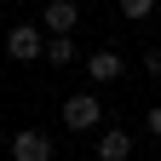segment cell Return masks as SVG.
<instances>
[{
    "label": "cell",
    "instance_id": "cell-2",
    "mask_svg": "<svg viewBox=\"0 0 161 161\" xmlns=\"http://www.w3.org/2000/svg\"><path fill=\"white\" fill-rule=\"evenodd\" d=\"M75 23H80V6H75V0H52V6L40 12V29H46V40H64Z\"/></svg>",
    "mask_w": 161,
    "mask_h": 161
},
{
    "label": "cell",
    "instance_id": "cell-5",
    "mask_svg": "<svg viewBox=\"0 0 161 161\" xmlns=\"http://www.w3.org/2000/svg\"><path fill=\"white\" fill-rule=\"evenodd\" d=\"M121 69H127V64H121V52H115V46H104V52H92V58H86V75H92V80H121Z\"/></svg>",
    "mask_w": 161,
    "mask_h": 161
},
{
    "label": "cell",
    "instance_id": "cell-1",
    "mask_svg": "<svg viewBox=\"0 0 161 161\" xmlns=\"http://www.w3.org/2000/svg\"><path fill=\"white\" fill-rule=\"evenodd\" d=\"M98 115H104V109H98V98H92V92H69V98H64V127H69V132L98 127Z\"/></svg>",
    "mask_w": 161,
    "mask_h": 161
},
{
    "label": "cell",
    "instance_id": "cell-10",
    "mask_svg": "<svg viewBox=\"0 0 161 161\" xmlns=\"http://www.w3.org/2000/svg\"><path fill=\"white\" fill-rule=\"evenodd\" d=\"M150 132L161 138V104H150Z\"/></svg>",
    "mask_w": 161,
    "mask_h": 161
},
{
    "label": "cell",
    "instance_id": "cell-3",
    "mask_svg": "<svg viewBox=\"0 0 161 161\" xmlns=\"http://www.w3.org/2000/svg\"><path fill=\"white\" fill-rule=\"evenodd\" d=\"M6 52L17 58V64H29V58H46V35H40L35 23H17V29L6 35Z\"/></svg>",
    "mask_w": 161,
    "mask_h": 161
},
{
    "label": "cell",
    "instance_id": "cell-4",
    "mask_svg": "<svg viewBox=\"0 0 161 161\" xmlns=\"http://www.w3.org/2000/svg\"><path fill=\"white\" fill-rule=\"evenodd\" d=\"M12 161H52V138L35 132V127H23L12 138Z\"/></svg>",
    "mask_w": 161,
    "mask_h": 161
},
{
    "label": "cell",
    "instance_id": "cell-7",
    "mask_svg": "<svg viewBox=\"0 0 161 161\" xmlns=\"http://www.w3.org/2000/svg\"><path fill=\"white\" fill-rule=\"evenodd\" d=\"M46 64H58V69L75 64V40H69V35H64V40H46Z\"/></svg>",
    "mask_w": 161,
    "mask_h": 161
},
{
    "label": "cell",
    "instance_id": "cell-6",
    "mask_svg": "<svg viewBox=\"0 0 161 161\" xmlns=\"http://www.w3.org/2000/svg\"><path fill=\"white\" fill-rule=\"evenodd\" d=\"M127 155H132V138L121 127H109L104 138H98V161H127Z\"/></svg>",
    "mask_w": 161,
    "mask_h": 161
},
{
    "label": "cell",
    "instance_id": "cell-8",
    "mask_svg": "<svg viewBox=\"0 0 161 161\" xmlns=\"http://www.w3.org/2000/svg\"><path fill=\"white\" fill-rule=\"evenodd\" d=\"M121 12H127V17H132V23H144V17L155 12V0H121Z\"/></svg>",
    "mask_w": 161,
    "mask_h": 161
},
{
    "label": "cell",
    "instance_id": "cell-9",
    "mask_svg": "<svg viewBox=\"0 0 161 161\" xmlns=\"http://www.w3.org/2000/svg\"><path fill=\"white\" fill-rule=\"evenodd\" d=\"M144 69H150V75H161V52H155V46L144 52Z\"/></svg>",
    "mask_w": 161,
    "mask_h": 161
}]
</instances>
